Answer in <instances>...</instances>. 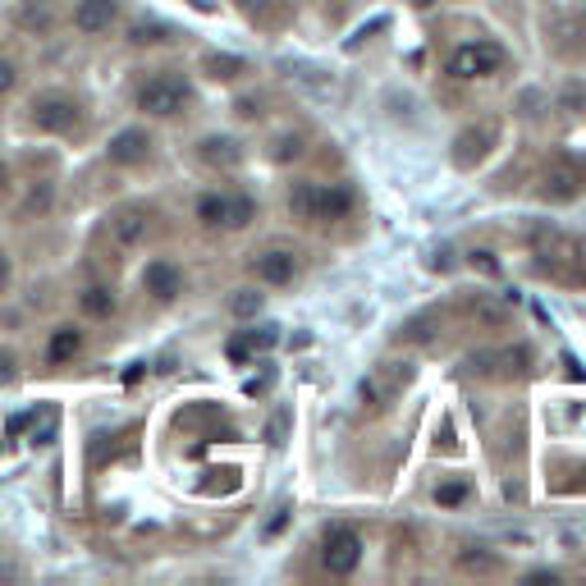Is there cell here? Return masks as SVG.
I'll use <instances>...</instances> for the list:
<instances>
[{"label": "cell", "instance_id": "obj_1", "mask_svg": "<svg viewBox=\"0 0 586 586\" xmlns=\"http://www.w3.org/2000/svg\"><path fill=\"white\" fill-rule=\"evenodd\" d=\"M193 101V87L184 74H156L138 87V110L142 115H156V120H170Z\"/></svg>", "mask_w": 586, "mask_h": 586}, {"label": "cell", "instance_id": "obj_2", "mask_svg": "<svg viewBox=\"0 0 586 586\" xmlns=\"http://www.w3.org/2000/svg\"><path fill=\"white\" fill-rule=\"evenodd\" d=\"M78 120H83V110H78V101L65 97V92H42V97L33 101V129L37 133L65 138V133L78 129Z\"/></svg>", "mask_w": 586, "mask_h": 586}, {"label": "cell", "instance_id": "obj_3", "mask_svg": "<svg viewBox=\"0 0 586 586\" xmlns=\"http://www.w3.org/2000/svg\"><path fill=\"white\" fill-rule=\"evenodd\" d=\"M500 65H504V51L495 42H467L449 55V74L454 78H490L500 74Z\"/></svg>", "mask_w": 586, "mask_h": 586}, {"label": "cell", "instance_id": "obj_4", "mask_svg": "<svg viewBox=\"0 0 586 586\" xmlns=\"http://www.w3.org/2000/svg\"><path fill=\"white\" fill-rule=\"evenodd\" d=\"M321 564H326L335 577H348L362 564V536L353 532V527H330L326 545H321Z\"/></svg>", "mask_w": 586, "mask_h": 586}, {"label": "cell", "instance_id": "obj_5", "mask_svg": "<svg viewBox=\"0 0 586 586\" xmlns=\"http://www.w3.org/2000/svg\"><path fill=\"white\" fill-rule=\"evenodd\" d=\"M120 23V0H78L74 10V28L87 37H101Z\"/></svg>", "mask_w": 586, "mask_h": 586}, {"label": "cell", "instance_id": "obj_6", "mask_svg": "<svg viewBox=\"0 0 586 586\" xmlns=\"http://www.w3.org/2000/svg\"><path fill=\"white\" fill-rule=\"evenodd\" d=\"M586 188V170L573 161H554L550 170H545V184L541 193L550 197V202H568V197H577Z\"/></svg>", "mask_w": 586, "mask_h": 586}, {"label": "cell", "instance_id": "obj_7", "mask_svg": "<svg viewBox=\"0 0 586 586\" xmlns=\"http://www.w3.org/2000/svg\"><path fill=\"white\" fill-rule=\"evenodd\" d=\"M142 289L152 293L156 303H174V298L184 293V271H179L174 261H152V266L142 271Z\"/></svg>", "mask_w": 586, "mask_h": 586}, {"label": "cell", "instance_id": "obj_8", "mask_svg": "<svg viewBox=\"0 0 586 586\" xmlns=\"http://www.w3.org/2000/svg\"><path fill=\"white\" fill-rule=\"evenodd\" d=\"M106 156H110V165H142L147 156H152V133L147 129H120L115 138H110Z\"/></svg>", "mask_w": 586, "mask_h": 586}, {"label": "cell", "instance_id": "obj_9", "mask_svg": "<svg viewBox=\"0 0 586 586\" xmlns=\"http://www.w3.org/2000/svg\"><path fill=\"white\" fill-rule=\"evenodd\" d=\"M353 211V193L339 184H312V211L307 220H344Z\"/></svg>", "mask_w": 586, "mask_h": 586}, {"label": "cell", "instance_id": "obj_10", "mask_svg": "<svg viewBox=\"0 0 586 586\" xmlns=\"http://www.w3.org/2000/svg\"><path fill=\"white\" fill-rule=\"evenodd\" d=\"M252 275H257L261 284H289L293 275H298V261H293V252H284V248L257 252V257H252Z\"/></svg>", "mask_w": 586, "mask_h": 586}, {"label": "cell", "instance_id": "obj_11", "mask_svg": "<svg viewBox=\"0 0 586 586\" xmlns=\"http://www.w3.org/2000/svg\"><path fill=\"white\" fill-rule=\"evenodd\" d=\"M110 229H115V239L124 243V248H133V243L147 239V229H152V211H142V207H124L110 216Z\"/></svg>", "mask_w": 586, "mask_h": 586}, {"label": "cell", "instance_id": "obj_12", "mask_svg": "<svg viewBox=\"0 0 586 586\" xmlns=\"http://www.w3.org/2000/svg\"><path fill=\"white\" fill-rule=\"evenodd\" d=\"M280 344V330L275 326H257V330H243L239 339H229V362H248L252 353H266V348H275Z\"/></svg>", "mask_w": 586, "mask_h": 586}, {"label": "cell", "instance_id": "obj_13", "mask_svg": "<svg viewBox=\"0 0 586 586\" xmlns=\"http://www.w3.org/2000/svg\"><path fill=\"white\" fill-rule=\"evenodd\" d=\"M78 348H83V330H78V326H60L51 335V344H46V362H51V367H65V362L78 358Z\"/></svg>", "mask_w": 586, "mask_h": 586}, {"label": "cell", "instance_id": "obj_14", "mask_svg": "<svg viewBox=\"0 0 586 586\" xmlns=\"http://www.w3.org/2000/svg\"><path fill=\"white\" fill-rule=\"evenodd\" d=\"M197 156H202L207 165H225V170H229V165L243 161V147L234 138H202V142H197Z\"/></svg>", "mask_w": 586, "mask_h": 586}, {"label": "cell", "instance_id": "obj_15", "mask_svg": "<svg viewBox=\"0 0 586 586\" xmlns=\"http://www.w3.org/2000/svg\"><path fill=\"white\" fill-rule=\"evenodd\" d=\"M78 307H83V316H92V321H110V316H115V293H110L106 284H87V289L78 293Z\"/></svg>", "mask_w": 586, "mask_h": 586}, {"label": "cell", "instance_id": "obj_16", "mask_svg": "<svg viewBox=\"0 0 586 586\" xmlns=\"http://www.w3.org/2000/svg\"><path fill=\"white\" fill-rule=\"evenodd\" d=\"M490 138H495V133L490 129H467L463 138H458V165H472V161H481V156H486V147H490Z\"/></svg>", "mask_w": 586, "mask_h": 586}, {"label": "cell", "instance_id": "obj_17", "mask_svg": "<svg viewBox=\"0 0 586 586\" xmlns=\"http://www.w3.org/2000/svg\"><path fill=\"white\" fill-rule=\"evenodd\" d=\"M225 211H229V197L225 193H207V197H197V220L211 229L225 225Z\"/></svg>", "mask_w": 586, "mask_h": 586}, {"label": "cell", "instance_id": "obj_18", "mask_svg": "<svg viewBox=\"0 0 586 586\" xmlns=\"http://www.w3.org/2000/svg\"><path fill=\"white\" fill-rule=\"evenodd\" d=\"M458 568H463V573H500V559H495V554H486V550H463L458 554Z\"/></svg>", "mask_w": 586, "mask_h": 586}, {"label": "cell", "instance_id": "obj_19", "mask_svg": "<svg viewBox=\"0 0 586 586\" xmlns=\"http://www.w3.org/2000/svg\"><path fill=\"white\" fill-rule=\"evenodd\" d=\"M51 202H55V184H37V188H33V197H28V202L19 207V216H23V220H33V216H42V211L51 207Z\"/></svg>", "mask_w": 586, "mask_h": 586}, {"label": "cell", "instance_id": "obj_20", "mask_svg": "<svg viewBox=\"0 0 586 586\" xmlns=\"http://www.w3.org/2000/svg\"><path fill=\"white\" fill-rule=\"evenodd\" d=\"M467 500V481H440V486H435V504H440V509H458V504Z\"/></svg>", "mask_w": 586, "mask_h": 586}, {"label": "cell", "instance_id": "obj_21", "mask_svg": "<svg viewBox=\"0 0 586 586\" xmlns=\"http://www.w3.org/2000/svg\"><path fill=\"white\" fill-rule=\"evenodd\" d=\"M252 216H257L252 197H229V211H225V225H229V229H243Z\"/></svg>", "mask_w": 586, "mask_h": 586}, {"label": "cell", "instance_id": "obj_22", "mask_svg": "<svg viewBox=\"0 0 586 586\" xmlns=\"http://www.w3.org/2000/svg\"><path fill=\"white\" fill-rule=\"evenodd\" d=\"M229 312L234 316H257L261 312V293L257 289H239L234 298H229Z\"/></svg>", "mask_w": 586, "mask_h": 586}, {"label": "cell", "instance_id": "obj_23", "mask_svg": "<svg viewBox=\"0 0 586 586\" xmlns=\"http://www.w3.org/2000/svg\"><path fill=\"white\" fill-rule=\"evenodd\" d=\"M207 69H211V78H239L243 74V60H234V55H211Z\"/></svg>", "mask_w": 586, "mask_h": 586}, {"label": "cell", "instance_id": "obj_24", "mask_svg": "<svg viewBox=\"0 0 586 586\" xmlns=\"http://www.w3.org/2000/svg\"><path fill=\"white\" fill-rule=\"evenodd\" d=\"M289 211L298 220H307V211H312V184H293V193H289Z\"/></svg>", "mask_w": 586, "mask_h": 586}, {"label": "cell", "instance_id": "obj_25", "mask_svg": "<svg viewBox=\"0 0 586 586\" xmlns=\"http://www.w3.org/2000/svg\"><path fill=\"white\" fill-rule=\"evenodd\" d=\"M431 326H435V316H413V321L399 330V339H431Z\"/></svg>", "mask_w": 586, "mask_h": 586}, {"label": "cell", "instance_id": "obj_26", "mask_svg": "<svg viewBox=\"0 0 586 586\" xmlns=\"http://www.w3.org/2000/svg\"><path fill=\"white\" fill-rule=\"evenodd\" d=\"M165 37H170V28H161V23H138V28H133V42H138V46L165 42Z\"/></svg>", "mask_w": 586, "mask_h": 586}, {"label": "cell", "instance_id": "obj_27", "mask_svg": "<svg viewBox=\"0 0 586 586\" xmlns=\"http://www.w3.org/2000/svg\"><path fill=\"white\" fill-rule=\"evenodd\" d=\"M14 87H19V65H14V60H5V55H0V97H10Z\"/></svg>", "mask_w": 586, "mask_h": 586}, {"label": "cell", "instance_id": "obj_28", "mask_svg": "<svg viewBox=\"0 0 586 586\" xmlns=\"http://www.w3.org/2000/svg\"><path fill=\"white\" fill-rule=\"evenodd\" d=\"M14 380H19V358L0 348V385H14Z\"/></svg>", "mask_w": 586, "mask_h": 586}, {"label": "cell", "instance_id": "obj_29", "mask_svg": "<svg viewBox=\"0 0 586 586\" xmlns=\"http://www.w3.org/2000/svg\"><path fill=\"white\" fill-rule=\"evenodd\" d=\"M472 266L486 275H500V261H495V252H472Z\"/></svg>", "mask_w": 586, "mask_h": 586}, {"label": "cell", "instance_id": "obj_30", "mask_svg": "<svg viewBox=\"0 0 586 586\" xmlns=\"http://www.w3.org/2000/svg\"><path fill=\"white\" fill-rule=\"evenodd\" d=\"M284 522H289V509H275V518L266 522V536H280V532H284Z\"/></svg>", "mask_w": 586, "mask_h": 586}, {"label": "cell", "instance_id": "obj_31", "mask_svg": "<svg viewBox=\"0 0 586 586\" xmlns=\"http://www.w3.org/2000/svg\"><path fill=\"white\" fill-rule=\"evenodd\" d=\"M10 280H14V266H10V257H5V252H0V293L10 289Z\"/></svg>", "mask_w": 586, "mask_h": 586}, {"label": "cell", "instance_id": "obj_32", "mask_svg": "<svg viewBox=\"0 0 586 586\" xmlns=\"http://www.w3.org/2000/svg\"><path fill=\"white\" fill-rule=\"evenodd\" d=\"M239 5H243V10H248V14H266V10H271V5H275V0H239Z\"/></svg>", "mask_w": 586, "mask_h": 586}, {"label": "cell", "instance_id": "obj_33", "mask_svg": "<svg viewBox=\"0 0 586 586\" xmlns=\"http://www.w3.org/2000/svg\"><path fill=\"white\" fill-rule=\"evenodd\" d=\"M298 152H303V147H298V138H284L280 142V161H289V156H298Z\"/></svg>", "mask_w": 586, "mask_h": 586}, {"label": "cell", "instance_id": "obj_34", "mask_svg": "<svg viewBox=\"0 0 586 586\" xmlns=\"http://www.w3.org/2000/svg\"><path fill=\"white\" fill-rule=\"evenodd\" d=\"M271 390V376H257V380H248V394H266Z\"/></svg>", "mask_w": 586, "mask_h": 586}, {"label": "cell", "instance_id": "obj_35", "mask_svg": "<svg viewBox=\"0 0 586 586\" xmlns=\"http://www.w3.org/2000/svg\"><path fill=\"white\" fill-rule=\"evenodd\" d=\"M527 582H559V573H550V568H536V573H527Z\"/></svg>", "mask_w": 586, "mask_h": 586}, {"label": "cell", "instance_id": "obj_36", "mask_svg": "<svg viewBox=\"0 0 586 586\" xmlns=\"http://www.w3.org/2000/svg\"><path fill=\"white\" fill-rule=\"evenodd\" d=\"M138 380H142V362H133V367L124 371V385H138Z\"/></svg>", "mask_w": 586, "mask_h": 586}, {"label": "cell", "instance_id": "obj_37", "mask_svg": "<svg viewBox=\"0 0 586 586\" xmlns=\"http://www.w3.org/2000/svg\"><path fill=\"white\" fill-rule=\"evenodd\" d=\"M5 193H10V165L0 161V197H5Z\"/></svg>", "mask_w": 586, "mask_h": 586}, {"label": "cell", "instance_id": "obj_38", "mask_svg": "<svg viewBox=\"0 0 586 586\" xmlns=\"http://www.w3.org/2000/svg\"><path fill=\"white\" fill-rule=\"evenodd\" d=\"M280 435H284V417H275L271 422V445H280Z\"/></svg>", "mask_w": 586, "mask_h": 586}, {"label": "cell", "instance_id": "obj_39", "mask_svg": "<svg viewBox=\"0 0 586 586\" xmlns=\"http://www.w3.org/2000/svg\"><path fill=\"white\" fill-rule=\"evenodd\" d=\"M413 5H435V0H413Z\"/></svg>", "mask_w": 586, "mask_h": 586}]
</instances>
